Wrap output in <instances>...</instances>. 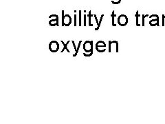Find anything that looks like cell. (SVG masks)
<instances>
[{
  "mask_svg": "<svg viewBox=\"0 0 165 124\" xmlns=\"http://www.w3.org/2000/svg\"><path fill=\"white\" fill-rule=\"evenodd\" d=\"M111 16L112 18V26H116V23H115V17H116V14H115V11L114 10H113V12H112Z\"/></svg>",
  "mask_w": 165,
  "mask_h": 124,
  "instance_id": "obj_10",
  "label": "cell"
},
{
  "mask_svg": "<svg viewBox=\"0 0 165 124\" xmlns=\"http://www.w3.org/2000/svg\"><path fill=\"white\" fill-rule=\"evenodd\" d=\"M106 48V44L103 41H97V43H96V48Z\"/></svg>",
  "mask_w": 165,
  "mask_h": 124,
  "instance_id": "obj_8",
  "label": "cell"
},
{
  "mask_svg": "<svg viewBox=\"0 0 165 124\" xmlns=\"http://www.w3.org/2000/svg\"><path fill=\"white\" fill-rule=\"evenodd\" d=\"M118 23L120 26H125L128 23V17H127L125 14H121L119 15L117 19Z\"/></svg>",
  "mask_w": 165,
  "mask_h": 124,
  "instance_id": "obj_5",
  "label": "cell"
},
{
  "mask_svg": "<svg viewBox=\"0 0 165 124\" xmlns=\"http://www.w3.org/2000/svg\"><path fill=\"white\" fill-rule=\"evenodd\" d=\"M114 1H118V0H114Z\"/></svg>",
  "mask_w": 165,
  "mask_h": 124,
  "instance_id": "obj_24",
  "label": "cell"
},
{
  "mask_svg": "<svg viewBox=\"0 0 165 124\" xmlns=\"http://www.w3.org/2000/svg\"><path fill=\"white\" fill-rule=\"evenodd\" d=\"M93 53H94V50H92V51H91V52H90V54H87L86 52H84V53H83V54L85 56H91L92 54H93Z\"/></svg>",
  "mask_w": 165,
  "mask_h": 124,
  "instance_id": "obj_18",
  "label": "cell"
},
{
  "mask_svg": "<svg viewBox=\"0 0 165 124\" xmlns=\"http://www.w3.org/2000/svg\"><path fill=\"white\" fill-rule=\"evenodd\" d=\"M136 26H140V23H138V18L140 15H139L138 14V11H136Z\"/></svg>",
  "mask_w": 165,
  "mask_h": 124,
  "instance_id": "obj_13",
  "label": "cell"
},
{
  "mask_svg": "<svg viewBox=\"0 0 165 124\" xmlns=\"http://www.w3.org/2000/svg\"><path fill=\"white\" fill-rule=\"evenodd\" d=\"M77 14H74V26H77Z\"/></svg>",
  "mask_w": 165,
  "mask_h": 124,
  "instance_id": "obj_20",
  "label": "cell"
},
{
  "mask_svg": "<svg viewBox=\"0 0 165 124\" xmlns=\"http://www.w3.org/2000/svg\"><path fill=\"white\" fill-rule=\"evenodd\" d=\"M59 43L57 41H52L49 44V50L52 52H57L59 50Z\"/></svg>",
  "mask_w": 165,
  "mask_h": 124,
  "instance_id": "obj_6",
  "label": "cell"
},
{
  "mask_svg": "<svg viewBox=\"0 0 165 124\" xmlns=\"http://www.w3.org/2000/svg\"><path fill=\"white\" fill-rule=\"evenodd\" d=\"M62 12V24L61 26H69L72 23V17L69 14H65L64 10L61 11Z\"/></svg>",
  "mask_w": 165,
  "mask_h": 124,
  "instance_id": "obj_1",
  "label": "cell"
},
{
  "mask_svg": "<svg viewBox=\"0 0 165 124\" xmlns=\"http://www.w3.org/2000/svg\"><path fill=\"white\" fill-rule=\"evenodd\" d=\"M49 25L51 26H59V16L57 14H52L49 17Z\"/></svg>",
  "mask_w": 165,
  "mask_h": 124,
  "instance_id": "obj_4",
  "label": "cell"
},
{
  "mask_svg": "<svg viewBox=\"0 0 165 124\" xmlns=\"http://www.w3.org/2000/svg\"><path fill=\"white\" fill-rule=\"evenodd\" d=\"M79 26H81L82 25V14H81V13H82V11L81 10H79Z\"/></svg>",
  "mask_w": 165,
  "mask_h": 124,
  "instance_id": "obj_11",
  "label": "cell"
},
{
  "mask_svg": "<svg viewBox=\"0 0 165 124\" xmlns=\"http://www.w3.org/2000/svg\"><path fill=\"white\" fill-rule=\"evenodd\" d=\"M103 17H104V14H101V18H100V21H99V25H97V28H95V30L96 31H97L98 30H99V28H100V26H101V22H102V20L103 19Z\"/></svg>",
  "mask_w": 165,
  "mask_h": 124,
  "instance_id": "obj_12",
  "label": "cell"
},
{
  "mask_svg": "<svg viewBox=\"0 0 165 124\" xmlns=\"http://www.w3.org/2000/svg\"><path fill=\"white\" fill-rule=\"evenodd\" d=\"M112 41H109V52H112Z\"/></svg>",
  "mask_w": 165,
  "mask_h": 124,
  "instance_id": "obj_22",
  "label": "cell"
},
{
  "mask_svg": "<svg viewBox=\"0 0 165 124\" xmlns=\"http://www.w3.org/2000/svg\"><path fill=\"white\" fill-rule=\"evenodd\" d=\"M121 2V0H118V1H114V0H112V3L113 4H119Z\"/></svg>",
  "mask_w": 165,
  "mask_h": 124,
  "instance_id": "obj_21",
  "label": "cell"
},
{
  "mask_svg": "<svg viewBox=\"0 0 165 124\" xmlns=\"http://www.w3.org/2000/svg\"><path fill=\"white\" fill-rule=\"evenodd\" d=\"M72 45H73L74 48V50H75V53L73 54V56H76L78 54V52H77V48L76 47V45H75V43H74V41H72Z\"/></svg>",
  "mask_w": 165,
  "mask_h": 124,
  "instance_id": "obj_14",
  "label": "cell"
},
{
  "mask_svg": "<svg viewBox=\"0 0 165 124\" xmlns=\"http://www.w3.org/2000/svg\"><path fill=\"white\" fill-rule=\"evenodd\" d=\"M150 19H151L149 21V25L151 26H160V23H159V16L157 14H152V15H150L149 17Z\"/></svg>",
  "mask_w": 165,
  "mask_h": 124,
  "instance_id": "obj_2",
  "label": "cell"
},
{
  "mask_svg": "<svg viewBox=\"0 0 165 124\" xmlns=\"http://www.w3.org/2000/svg\"><path fill=\"white\" fill-rule=\"evenodd\" d=\"M94 19H95V21H96V22H97V25H99V21H98V19H97V15H96V14H94Z\"/></svg>",
  "mask_w": 165,
  "mask_h": 124,
  "instance_id": "obj_23",
  "label": "cell"
},
{
  "mask_svg": "<svg viewBox=\"0 0 165 124\" xmlns=\"http://www.w3.org/2000/svg\"><path fill=\"white\" fill-rule=\"evenodd\" d=\"M142 26H144V25H145V21H144V19H145L146 17H149V14H142Z\"/></svg>",
  "mask_w": 165,
  "mask_h": 124,
  "instance_id": "obj_15",
  "label": "cell"
},
{
  "mask_svg": "<svg viewBox=\"0 0 165 124\" xmlns=\"http://www.w3.org/2000/svg\"><path fill=\"white\" fill-rule=\"evenodd\" d=\"M162 26H165V14H162Z\"/></svg>",
  "mask_w": 165,
  "mask_h": 124,
  "instance_id": "obj_19",
  "label": "cell"
},
{
  "mask_svg": "<svg viewBox=\"0 0 165 124\" xmlns=\"http://www.w3.org/2000/svg\"><path fill=\"white\" fill-rule=\"evenodd\" d=\"M88 25L89 26H93L94 24H92L91 23V19H92V17H94V15H92V12L91 10H90L88 12Z\"/></svg>",
  "mask_w": 165,
  "mask_h": 124,
  "instance_id": "obj_9",
  "label": "cell"
},
{
  "mask_svg": "<svg viewBox=\"0 0 165 124\" xmlns=\"http://www.w3.org/2000/svg\"><path fill=\"white\" fill-rule=\"evenodd\" d=\"M61 42L62 43H63V50L61 51V52H62V53H63V52H64V51L66 50H67V52H69V53H70V50H69L68 48V45L69 43H70V42H71V41H68V42H67L66 43H64V41H61Z\"/></svg>",
  "mask_w": 165,
  "mask_h": 124,
  "instance_id": "obj_7",
  "label": "cell"
},
{
  "mask_svg": "<svg viewBox=\"0 0 165 124\" xmlns=\"http://www.w3.org/2000/svg\"><path fill=\"white\" fill-rule=\"evenodd\" d=\"M87 14H84V16H83V20H84V21H83V26H86V25H87V23H86V22H87V21H86V17H87Z\"/></svg>",
  "mask_w": 165,
  "mask_h": 124,
  "instance_id": "obj_17",
  "label": "cell"
},
{
  "mask_svg": "<svg viewBox=\"0 0 165 124\" xmlns=\"http://www.w3.org/2000/svg\"><path fill=\"white\" fill-rule=\"evenodd\" d=\"M83 50L86 53H90L91 51L94 50L93 41H86L83 43Z\"/></svg>",
  "mask_w": 165,
  "mask_h": 124,
  "instance_id": "obj_3",
  "label": "cell"
},
{
  "mask_svg": "<svg viewBox=\"0 0 165 124\" xmlns=\"http://www.w3.org/2000/svg\"><path fill=\"white\" fill-rule=\"evenodd\" d=\"M97 50L99 52H104L106 50V48H96Z\"/></svg>",
  "mask_w": 165,
  "mask_h": 124,
  "instance_id": "obj_16",
  "label": "cell"
}]
</instances>
